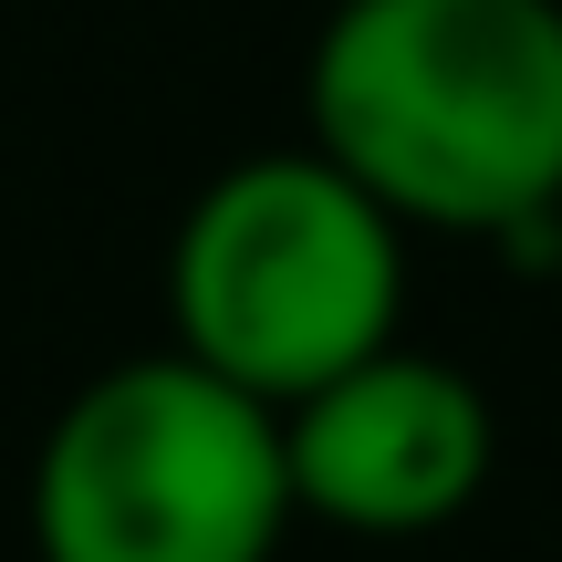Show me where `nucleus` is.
<instances>
[{
	"mask_svg": "<svg viewBox=\"0 0 562 562\" xmlns=\"http://www.w3.org/2000/svg\"><path fill=\"white\" fill-rule=\"evenodd\" d=\"M302 115L406 229L510 240L562 209V0H334Z\"/></svg>",
	"mask_w": 562,
	"mask_h": 562,
	"instance_id": "f257e3e1",
	"label": "nucleus"
},
{
	"mask_svg": "<svg viewBox=\"0 0 562 562\" xmlns=\"http://www.w3.org/2000/svg\"><path fill=\"white\" fill-rule=\"evenodd\" d=\"M292 510L281 406L178 344L104 364L32 469L42 562H271Z\"/></svg>",
	"mask_w": 562,
	"mask_h": 562,
	"instance_id": "7ed1b4c3",
	"label": "nucleus"
},
{
	"mask_svg": "<svg viewBox=\"0 0 562 562\" xmlns=\"http://www.w3.org/2000/svg\"><path fill=\"white\" fill-rule=\"evenodd\" d=\"M490 396L438 355H385L344 364L334 385H313L302 406H281V459H292V501L334 531H375V542H406V531H438L480 501L490 480Z\"/></svg>",
	"mask_w": 562,
	"mask_h": 562,
	"instance_id": "20e7f679",
	"label": "nucleus"
},
{
	"mask_svg": "<svg viewBox=\"0 0 562 562\" xmlns=\"http://www.w3.org/2000/svg\"><path fill=\"white\" fill-rule=\"evenodd\" d=\"M406 302V220L364 199L323 146L240 157L199 188L167 250L178 355L250 385L261 406H302L344 364L396 344Z\"/></svg>",
	"mask_w": 562,
	"mask_h": 562,
	"instance_id": "f03ea898",
	"label": "nucleus"
}]
</instances>
